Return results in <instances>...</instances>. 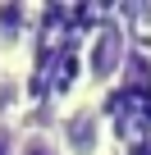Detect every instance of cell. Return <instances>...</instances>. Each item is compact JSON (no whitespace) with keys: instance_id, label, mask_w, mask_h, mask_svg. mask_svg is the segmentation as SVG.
I'll use <instances>...</instances> for the list:
<instances>
[{"instance_id":"cell-1","label":"cell","mask_w":151,"mask_h":155,"mask_svg":"<svg viewBox=\"0 0 151 155\" xmlns=\"http://www.w3.org/2000/svg\"><path fill=\"white\" fill-rule=\"evenodd\" d=\"M50 132L64 155H115V128H110V114L96 101V91H73L55 110Z\"/></svg>"},{"instance_id":"cell-2","label":"cell","mask_w":151,"mask_h":155,"mask_svg":"<svg viewBox=\"0 0 151 155\" xmlns=\"http://www.w3.org/2000/svg\"><path fill=\"white\" fill-rule=\"evenodd\" d=\"M128 55H133L128 28H124L115 14L101 18V23L87 32V41H83V82H87V91L115 87L119 78H124V68H128Z\"/></svg>"},{"instance_id":"cell-3","label":"cell","mask_w":151,"mask_h":155,"mask_svg":"<svg viewBox=\"0 0 151 155\" xmlns=\"http://www.w3.org/2000/svg\"><path fill=\"white\" fill-rule=\"evenodd\" d=\"M37 5H0V55H14L19 46H28V32H32V14Z\"/></svg>"},{"instance_id":"cell-4","label":"cell","mask_w":151,"mask_h":155,"mask_svg":"<svg viewBox=\"0 0 151 155\" xmlns=\"http://www.w3.org/2000/svg\"><path fill=\"white\" fill-rule=\"evenodd\" d=\"M19 155H64V150H60V141H55L50 128H37V123L28 128L23 123L19 128Z\"/></svg>"},{"instance_id":"cell-5","label":"cell","mask_w":151,"mask_h":155,"mask_svg":"<svg viewBox=\"0 0 151 155\" xmlns=\"http://www.w3.org/2000/svg\"><path fill=\"white\" fill-rule=\"evenodd\" d=\"M19 105H23V82H19V78H0V119L14 123Z\"/></svg>"},{"instance_id":"cell-6","label":"cell","mask_w":151,"mask_h":155,"mask_svg":"<svg viewBox=\"0 0 151 155\" xmlns=\"http://www.w3.org/2000/svg\"><path fill=\"white\" fill-rule=\"evenodd\" d=\"M0 155H19V123L0 119Z\"/></svg>"}]
</instances>
